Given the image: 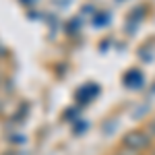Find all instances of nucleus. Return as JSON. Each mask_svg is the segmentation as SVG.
I'll return each instance as SVG.
<instances>
[{"label":"nucleus","instance_id":"obj_1","mask_svg":"<svg viewBox=\"0 0 155 155\" xmlns=\"http://www.w3.org/2000/svg\"><path fill=\"white\" fill-rule=\"evenodd\" d=\"M120 145L126 147V149H132V151H137V153H141V155H145V151L151 149V145H153V137L147 130L134 128V130H128L120 139Z\"/></svg>","mask_w":155,"mask_h":155},{"label":"nucleus","instance_id":"obj_2","mask_svg":"<svg viewBox=\"0 0 155 155\" xmlns=\"http://www.w3.org/2000/svg\"><path fill=\"white\" fill-rule=\"evenodd\" d=\"M116 155H141V153H137V151H132V149H126V147H122V145H120V149L116 151Z\"/></svg>","mask_w":155,"mask_h":155},{"label":"nucleus","instance_id":"obj_3","mask_svg":"<svg viewBox=\"0 0 155 155\" xmlns=\"http://www.w3.org/2000/svg\"><path fill=\"white\" fill-rule=\"evenodd\" d=\"M147 132H149L151 137H155V118L149 122V126H147Z\"/></svg>","mask_w":155,"mask_h":155}]
</instances>
